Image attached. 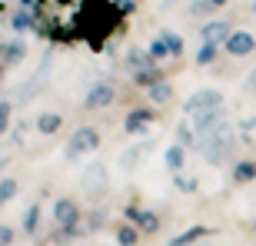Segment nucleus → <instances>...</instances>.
Segmentation results:
<instances>
[{
    "label": "nucleus",
    "mask_w": 256,
    "mask_h": 246,
    "mask_svg": "<svg viewBox=\"0 0 256 246\" xmlns=\"http://www.w3.org/2000/svg\"><path fill=\"white\" fill-rule=\"evenodd\" d=\"M233 146H236V130H233V126H223L220 133L200 140L196 150L203 153V160H206L210 166H223V163L233 156Z\"/></svg>",
    "instance_id": "nucleus-1"
},
{
    "label": "nucleus",
    "mask_w": 256,
    "mask_h": 246,
    "mask_svg": "<svg viewBox=\"0 0 256 246\" xmlns=\"http://www.w3.org/2000/svg\"><path fill=\"white\" fill-rule=\"evenodd\" d=\"M100 143H104L100 130H96V126H90V123H84V126H76V130L70 133V140H66L64 153H66V160H80L84 153H96V150H100Z\"/></svg>",
    "instance_id": "nucleus-2"
},
{
    "label": "nucleus",
    "mask_w": 256,
    "mask_h": 246,
    "mask_svg": "<svg viewBox=\"0 0 256 246\" xmlns=\"http://www.w3.org/2000/svg\"><path fill=\"white\" fill-rule=\"evenodd\" d=\"M180 106L186 116H193V114H206V110H220V106H226V100L216 86H203V90H193Z\"/></svg>",
    "instance_id": "nucleus-3"
},
{
    "label": "nucleus",
    "mask_w": 256,
    "mask_h": 246,
    "mask_svg": "<svg viewBox=\"0 0 256 246\" xmlns=\"http://www.w3.org/2000/svg\"><path fill=\"white\" fill-rule=\"evenodd\" d=\"M190 126H193V133H196V140H206V136L220 133L223 126H230V110L220 106V110H206V114H193Z\"/></svg>",
    "instance_id": "nucleus-4"
},
{
    "label": "nucleus",
    "mask_w": 256,
    "mask_h": 246,
    "mask_svg": "<svg viewBox=\"0 0 256 246\" xmlns=\"http://www.w3.org/2000/svg\"><path fill=\"white\" fill-rule=\"evenodd\" d=\"M160 114H156V106L143 104V106H133L130 114L124 120V133L126 136H143V133H150V126H156Z\"/></svg>",
    "instance_id": "nucleus-5"
},
{
    "label": "nucleus",
    "mask_w": 256,
    "mask_h": 246,
    "mask_svg": "<svg viewBox=\"0 0 256 246\" xmlns=\"http://www.w3.org/2000/svg\"><path fill=\"white\" fill-rule=\"evenodd\" d=\"M114 100H116L114 80H96V84H90V90L84 96V110H106Z\"/></svg>",
    "instance_id": "nucleus-6"
},
{
    "label": "nucleus",
    "mask_w": 256,
    "mask_h": 246,
    "mask_svg": "<svg viewBox=\"0 0 256 246\" xmlns=\"http://www.w3.org/2000/svg\"><path fill=\"white\" fill-rule=\"evenodd\" d=\"M54 223L57 226H84V210L76 206V200L57 196V203H54Z\"/></svg>",
    "instance_id": "nucleus-7"
},
{
    "label": "nucleus",
    "mask_w": 256,
    "mask_h": 246,
    "mask_svg": "<svg viewBox=\"0 0 256 246\" xmlns=\"http://www.w3.org/2000/svg\"><path fill=\"white\" fill-rule=\"evenodd\" d=\"M223 54H230V57H250V54H256V37L250 34V30H233L226 37V44H223Z\"/></svg>",
    "instance_id": "nucleus-8"
},
{
    "label": "nucleus",
    "mask_w": 256,
    "mask_h": 246,
    "mask_svg": "<svg viewBox=\"0 0 256 246\" xmlns=\"http://www.w3.org/2000/svg\"><path fill=\"white\" fill-rule=\"evenodd\" d=\"M106 166L104 163H94V166H86V173H84V193L90 200H96V196H104L106 193Z\"/></svg>",
    "instance_id": "nucleus-9"
},
{
    "label": "nucleus",
    "mask_w": 256,
    "mask_h": 246,
    "mask_svg": "<svg viewBox=\"0 0 256 246\" xmlns=\"http://www.w3.org/2000/svg\"><path fill=\"white\" fill-rule=\"evenodd\" d=\"M233 34V27H230V20H206V24H200V44H226V37Z\"/></svg>",
    "instance_id": "nucleus-10"
},
{
    "label": "nucleus",
    "mask_w": 256,
    "mask_h": 246,
    "mask_svg": "<svg viewBox=\"0 0 256 246\" xmlns=\"http://www.w3.org/2000/svg\"><path fill=\"white\" fill-rule=\"evenodd\" d=\"M166 80V70L163 66H146V70H133L130 74V84L136 86V90H150V86H156V84H163Z\"/></svg>",
    "instance_id": "nucleus-11"
},
{
    "label": "nucleus",
    "mask_w": 256,
    "mask_h": 246,
    "mask_svg": "<svg viewBox=\"0 0 256 246\" xmlns=\"http://www.w3.org/2000/svg\"><path fill=\"white\" fill-rule=\"evenodd\" d=\"M230 180L236 183V186L256 183V156H243V160L233 163V170H230Z\"/></svg>",
    "instance_id": "nucleus-12"
},
{
    "label": "nucleus",
    "mask_w": 256,
    "mask_h": 246,
    "mask_svg": "<svg viewBox=\"0 0 256 246\" xmlns=\"http://www.w3.org/2000/svg\"><path fill=\"white\" fill-rule=\"evenodd\" d=\"M27 57V40L24 37H14V40H7V44H0V60L4 64H20V60Z\"/></svg>",
    "instance_id": "nucleus-13"
},
{
    "label": "nucleus",
    "mask_w": 256,
    "mask_h": 246,
    "mask_svg": "<svg viewBox=\"0 0 256 246\" xmlns=\"http://www.w3.org/2000/svg\"><path fill=\"white\" fill-rule=\"evenodd\" d=\"M114 240H116V246H136V243L143 240V233H140L136 226H133V223L120 220V223L114 226Z\"/></svg>",
    "instance_id": "nucleus-14"
},
{
    "label": "nucleus",
    "mask_w": 256,
    "mask_h": 246,
    "mask_svg": "<svg viewBox=\"0 0 256 246\" xmlns=\"http://www.w3.org/2000/svg\"><path fill=\"white\" fill-rule=\"evenodd\" d=\"M106 223H110V210H106V206H90V210H84V226L90 230V233H100Z\"/></svg>",
    "instance_id": "nucleus-15"
},
{
    "label": "nucleus",
    "mask_w": 256,
    "mask_h": 246,
    "mask_svg": "<svg viewBox=\"0 0 256 246\" xmlns=\"http://www.w3.org/2000/svg\"><path fill=\"white\" fill-rule=\"evenodd\" d=\"M136 230H140L143 236H156L163 230V220L156 210H140V220H136Z\"/></svg>",
    "instance_id": "nucleus-16"
},
{
    "label": "nucleus",
    "mask_w": 256,
    "mask_h": 246,
    "mask_svg": "<svg viewBox=\"0 0 256 246\" xmlns=\"http://www.w3.org/2000/svg\"><path fill=\"white\" fill-rule=\"evenodd\" d=\"M173 100H176V94H173L170 80H163V84H156V86H150V90H146V104H156V106H170Z\"/></svg>",
    "instance_id": "nucleus-17"
},
{
    "label": "nucleus",
    "mask_w": 256,
    "mask_h": 246,
    "mask_svg": "<svg viewBox=\"0 0 256 246\" xmlns=\"http://www.w3.org/2000/svg\"><path fill=\"white\" fill-rule=\"evenodd\" d=\"M183 163H186V150H183L180 143H170V146L163 150V166L170 173H183Z\"/></svg>",
    "instance_id": "nucleus-18"
},
{
    "label": "nucleus",
    "mask_w": 256,
    "mask_h": 246,
    "mask_svg": "<svg viewBox=\"0 0 256 246\" xmlns=\"http://www.w3.org/2000/svg\"><path fill=\"white\" fill-rule=\"evenodd\" d=\"M203 236H213V226H190V230H183L180 236L170 240V246H196Z\"/></svg>",
    "instance_id": "nucleus-19"
},
{
    "label": "nucleus",
    "mask_w": 256,
    "mask_h": 246,
    "mask_svg": "<svg viewBox=\"0 0 256 246\" xmlns=\"http://www.w3.org/2000/svg\"><path fill=\"white\" fill-rule=\"evenodd\" d=\"M34 126H37V133H44V136H54V133L64 126V116L54 114V110H44V114L34 120Z\"/></svg>",
    "instance_id": "nucleus-20"
},
{
    "label": "nucleus",
    "mask_w": 256,
    "mask_h": 246,
    "mask_svg": "<svg viewBox=\"0 0 256 246\" xmlns=\"http://www.w3.org/2000/svg\"><path fill=\"white\" fill-rule=\"evenodd\" d=\"M124 64H126V70H146V66H153V57L146 54V50H140V47H130L126 50V57H124Z\"/></svg>",
    "instance_id": "nucleus-21"
},
{
    "label": "nucleus",
    "mask_w": 256,
    "mask_h": 246,
    "mask_svg": "<svg viewBox=\"0 0 256 246\" xmlns=\"http://www.w3.org/2000/svg\"><path fill=\"white\" fill-rule=\"evenodd\" d=\"M160 37H163V44H166V50H170V57L180 60L183 54H186V40H183L176 30H160Z\"/></svg>",
    "instance_id": "nucleus-22"
},
{
    "label": "nucleus",
    "mask_w": 256,
    "mask_h": 246,
    "mask_svg": "<svg viewBox=\"0 0 256 246\" xmlns=\"http://www.w3.org/2000/svg\"><path fill=\"white\" fill-rule=\"evenodd\" d=\"M40 216H44V206H40V203H30L27 213H24V233H27V236H34L40 230Z\"/></svg>",
    "instance_id": "nucleus-23"
},
{
    "label": "nucleus",
    "mask_w": 256,
    "mask_h": 246,
    "mask_svg": "<svg viewBox=\"0 0 256 246\" xmlns=\"http://www.w3.org/2000/svg\"><path fill=\"white\" fill-rule=\"evenodd\" d=\"M10 27H14V34H27V30L37 27V17H34L30 10H17V14L10 17Z\"/></svg>",
    "instance_id": "nucleus-24"
},
{
    "label": "nucleus",
    "mask_w": 256,
    "mask_h": 246,
    "mask_svg": "<svg viewBox=\"0 0 256 246\" xmlns=\"http://www.w3.org/2000/svg\"><path fill=\"white\" fill-rule=\"evenodd\" d=\"M220 44H200V50H196V66H210V64H216V57H220Z\"/></svg>",
    "instance_id": "nucleus-25"
},
{
    "label": "nucleus",
    "mask_w": 256,
    "mask_h": 246,
    "mask_svg": "<svg viewBox=\"0 0 256 246\" xmlns=\"http://www.w3.org/2000/svg\"><path fill=\"white\" fill-rule=\"evenodd\" d=\"M173 143H180L183 150H193V146H200V140H196V133H193L190 123H176V140H173Z\"/></svg>",
    "instance_id": "nucleus-26"
},
{
    "label": "nucleus",
    "mask_w": 256,
    "mask_h": 246,
    "mask_svg": "<svg viewBox=\"0 0 256 246\" xmlns=\"http://www.w3.org/2000/svg\"><path fill=\"white\" fill-rule=\"evenodd\" d=\"M17 193H20V180L17 176H4V180H0V206H7Z\"/></svg>",
    "instance_id": "nucleus-27"
},
{
    "label": "nucleus",
    "mask_w": 256,
    "mask_h": 246,
    "mask_svg": "<svg viewBox=\"0 0 256 246\" xmlns=\"http://www.w3.org/2000/svg\"><path fill=\"white\" fill-rule=\"evenodd\" d=\"M173 186L180 190V193H186V196L200 193V180L196 176H183V173H173Z\"/></svg>",
    "instance_id": "nucleus-28"
},
{
    "label": "nucleus",
    "mask_w": 256,
    "mask_h": 246,
    "mask_svg": "<svg viewBox=\"0 0 256 246\" xmlns=\"http://www.w3.org/2000/svg\"><path fill=\"white\" fill-rule=\"evenodd\" d=\"M10 120H14V100H0V136L10 130Z\"/></svg>",
    "instance_id": "nucleus-29"
},
{
    "label": "nucleus",
    "mask_w": 256,
    "mask_h": 246,
    "mask_svg": "<svg viewBox=\"0 0 256 246\" xmlns=\"http://www.w3.org/2000/svg\"><path fill=\"white\" fill-rule=\"evenodd\" d=\"M146 54L153 57V64H160V60H166V57H170V50H166V44H163V37L150 40V47H146Z\"/></svg>",
    "instance_id": "nucleus-30"
},
{
    "label": "nucleus",
    "mask_w": 256,
    "mask_h": 246,
    "mask_svg": "<svg viewBox=\"0 0 256 246\" xmlns=\"http://www.w3.org/2000/svg\"><path fill=\"white\" fill-rule=\"evenodd\" d=\"M14 243H17V230L0 223V246H14Z\"/></svg>",
    "instance_id": "nucleus-31"
},
{
    "label": "nucleus",
    "mask_w": 256,
    "mask_h": 246,
    "mask_svg": "<svg viewBox=\"0 0 256 246\" xmlns=\"http://www.w3.org/2000/svg\"><path fill=\"white\" fill-rule=\"evenodd\" d=\"M140 210H143L140 203H126V206H124V220L136 226V220H140Z\"/></svg>",
    "instance_id": "nucleus-32"
},
{
    "label": "nucleus",
    "mask_w": 256,
    "mask_h": 246,
    "mask_svg": "<svg viewBox=\"0 0 256 246\" xmlns=\"http://www.w3.org/2000/svg\"><path fill=\"white\" fill-rule=\"evenodd\" d=\"M190 14H196V17H200V14H213V7H210V0H193Z\"/></svg>",
    "instance_id": "nucleus-33"
},
{
    "label": "nucleus",
    "mask_w": 256,
    "mask_h": 246,
    "mask_svg": "<svg viewBox=\"0 0 256 246\" xmlns=\"http://www.w3.org/2000/svg\"><path fill=\"white\" fill-rule=\"evenodd\" d=\"M114 4H116V10H120L124 17H130L133 10H136V0H114Z\"/></svg>",
    "instance_id": "nucleus-34"
},
{
    "label": "nucleus",
    "mask_w": 256,
    "mask_h": 246,
    "mask_svg": "<svg viewBox=\"0 0 256 246\" xmlns=\"http://www.w3.org/2000/svg\"><path fill=\"white\" fill-rule=\"evenodd\" d=\"M250 130H256V116H246V120L240 123V133L243 136H250Z\"/></svg>",
    "instance_id": "nucleus-35"
},
{
    "label": "nucleus",
    "mask_w": 256,
    "mask_h": 246,
    "mask_svg": "<svg viewBox=\"0 0 256 246\" xmlns=\"http://www.w3.org/2000/svg\"><path fill=\"white\" fill-rule=\"evenodd\" d=\"M226 4H230V0H210V7H213V10H220V7H226Z\"/></svg>",
    "instance_id": "nucleus-36"
},
{
    "label": "nucleus",
    "mask_w": 256,
    "mask_h": 246,
    "mask_svg": "<svg viewBox=\"0 0 256 246\" xmlns=\"http://www.w3.org/2000/svg\"><path fill=\"white\" fill-rule=\"evenodd\" d=\"M54 4H57V7H74L76 0H54Z\"/></svg>",
    "instance_id": "nucleus-37"
},
{
    "label": "nucleus",
    "mask_w": 256,
    "mask_h": 246,
    "mask_svg": "<svg viewBox=\"0 0 256 246\" xmlns=\"http://www.w3.org/2000/svg\"><path fill=\"white\" fill-rule=\"evenodd\" d=\"M17 4H20V7H24V10H27V7H34L37 0H17Z\"/></svg>",
    "instance_id": "nucleus-38"
},
{
    "label": "nucleus",
    "mask_w": 256,
    "mask_h": 246,
    "mask_svg": "<svg viewBox=\"0 0 256 246\" xmlns=\"http://www.w3.org/2000/svg\"><path fill=\"white\" fill-rule=\"evenodd\" d=\"M250 90H256V70L250 74Z\"/></svg>",
    "instance_id": "nucleus-39"
},
{
    "label": "nucleus",
    "mask_w": 256,
    "mask_h": 246,
    "mask_svg": "<svg viewBox=\"0 0 256 246\" xmlns=\"http://www.w3.org/2000/svg\"><path fill=\"white\" fill-rule=\"evenodd\" d=\"M4 70H7V64H4V60H0V84H4Z\"/></svg>",
    "instance_id": "nucleus-40"
},
{
    "label": "nucleus",
    "mask_w": 256,
    "mask_h": 246,
    "mask_svg": "<svg viewBox=\"0 0 256 246\" xmlns=\"http://www.w3.org/2000/svg\"><path fill=\"white\" fill-rule=\"evenodd\" d=\"M173 4H176V0H163V10H170Z\"/></svg>",
    "instance_id": "nucleus-41"
},
{
    "label": "nucleus",
    "mask_w": 256,
    "mask_h": 246,
    "mask_svg": "<svg viewBox=\"0 0 256 246\" xmlns=\"http://www.w3.org/2000/svg\"><path fill=\"white\" fill-rule=\"evenodd\" d=\"M253 14H256V0H253Z\"/></svg>",
    "instance_id": "nucleus-42"
},
{
    "label": "nucleus",
    "mask_w": 256,
    "mask_h": 246,
    "mask_svg": "<svg viewBox=\"0 0 256 246\" xmlns=\"http://www.w3.org/2000/svg\"><path fill=\"white\" fill-rule=\"evenodd\" d=\"M203 246H216V243H203Z\"/></svg>",
    "instance_id": "nucleus-43"
},
{
    "label": "nucleus",
    "mask_w": 256,
    "mask_h": 246,
    "mask_svg": "<svg viewBox=\"0 0 256 246\" xmlns=\"http://www.w3.org/2000/svg\"><path fill=\"white\" fill-rule=\"evenodd\" d=\"M40 246H50V243H40Z\"/></svg>",
    "instance_id": "nucleus-44"
},
{
    "label": "nucleus",
    "mask_w": 256,
    "mask_h": 246,
    "mask_svg": "<svg viewBox=\"0 0 256 246\" xmlns=\"http://www.w3.org/2000/svg\"><path fill=\"white\" fill-rule=\"evenodd\" d=\"M253 230H256V220H253Z\"/></svg>",
    "instance_id": "nucleus-45"
}]
</instances>
